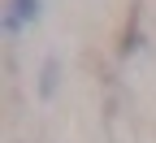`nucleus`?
Returning <instances> with one entry per match:
<instances>
[{
	"label": "nucleus",
	"mask_w": 156,
	"mask_h": 143,
	"mask_svg": "<svg viewBox=\"0 0 156 143\" xmlns=\"http://www.w3.org/2000/svg\"><path fill=\"white\" fill-rule=\"evenodd\" d=\"M52 87H56V61L44 65V95H52Z\"/></svg>",
	"instance_id": "2"
},
{
	"label": "nucleus",
	"mask_w": 156,
	"mask_h": 143,
	"mask_svg": "<svg viewBox=\"0 0 156 143\" xmlns=\"http://www.w3.org/2000/svg\"><path fill=\"white\" fill-rule=\"evenodd\" d=\"M22 17H39V0H13V17H9V26H17Z\"/></svg>",
	"instance_id": "1"
}]
</instances>
